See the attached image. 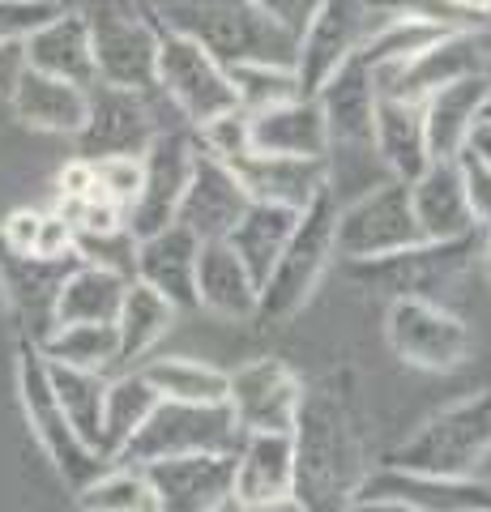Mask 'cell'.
I'll list each match as a JSON object with an SVG mask.
<instances>
[{
    "mask_svg": "<svg viewBox=\"0 0 491 512\" xmlns=\"http://www.w3.org/2000/svg\"><path fill=\"white\" fill-rule=\"evenodd\" d=\"M295 440V500L308 512H351L363 483V448L334 389H308Z\"/></svg>",
    "mask_w": 491,
    "mask_h": 512,
    "instance_id": "obj_1",
    "label": "cell"
},
{
    "mask_svg": "<svg viewBox=\"0 0 491 512\" xmlns=\"http://www.w3.org/2000/svg\"><path fill=\"white\" fill-rule=\"evenodd\" d=\"M158 18L167 30L197 39L227 69H240V64L295 69L299 39L252 0H158Z\"/></svg>",
    "mask_w": 491,
    "mask_h": 512,
    "instance_id": "obj_2",
    "label": "cell"
},
{
    "mask_svg": "<svg viewBox=\"0 0 491 512\" xmlns=\"http://www.w3.org/2000/svg\"><path fill=\"white\" fill-rule=\"evenodd\" d=\"M338 188L329 184L312 205H304L295 218V231L282 248L274 274L261 286V312L265 320H291L295 312L308 308V299L316 295V286L329 274L338 256Z\"/></svg>",
    "mask_w": 491,
    "mask_h": 512,
    "instance_id": "obj_3",
    "label": "cell"
},
{
    "mask_svg": "<svg viewBox=\"0 0 491 512\" xmlns=\"http://www.w3.org/2000/svg\"><path fill=\"white\" fill-rule=\"evenodd\" d=\"M82 13L90 26L94 73H99V82L154 94L163 22L150 13L146 0H86Z\"/></svg>",
    "mask_w": 491,
    "mask_h": 512,
    "instance_id": "obj_4",
    "label": "cell"
},
{
    "mask_svg": "<svg viewBox=\"0 0 491 512\" xmlns=\"http://www.w3.org/2000/svg\"><path fill=\"white\" fill-rule=\"evenodd\" d=\"M13 380H18V402L26 414V427L35 444L43 448V457L52 461L56 478L69 491H82L94 474H99L107 461L94 453V448L77 436L65 406L52 389V376H47V359L39 355V346L18 342V363H13Z\"/></svg>",
    "mask_w": 491,
    "mask_h": 512,
    "instance_id": "obj_5",
    "label": "cell"
},
{
    "mask_svg": "<svg viewBox=\"0 0 491 512\" xmlns=\"http://www.w3.org/2000/svg\"><path fill=\"white\" fill-rule=\"evenodd\" d=\"M491 453V393L462 397L436 410L415 436L385 457V466L419 474H474Z\"/></svg>",
    "mask_w": 491,
    "mask_h": 512,
    "instance_id": "obj_6",
    "label": "cell"
},
{
    "mask_svg": "<svg viewBox=\"0 0 491 512\" xmlns=\"http://www.w3.org/2000/svg\"><path fill=\"white\" fill-rule=\"evenodd\" d=\"M244 444V431L235 414L223 406H197V402H158L141 431L120 448L112 461L120 466H150L167 457H193V453H235Z\"/></svg>",
    "mask_w": 491,
    "mask_h": 512,
    "instance_id": "obj_7",
    "label": "cell"
},
{
    "mask_svg": "<svg viewBox=\"0 0 491 512\" xmlns=\"http://www.w3.org/2000/svg\"><path fill=\"white\" fill-rule=\"evenodd\" d=\"M474 256H479V231L462 239H423V244H410L402 252L346 265L363 286H372L385 299H436L466 274Z\"/></svg>",
    "mask_w": 491,
    "mask_h": 512,
    "instance_id": "obj_8",
    "label": "cell"
},
{
    "mask_svg": "<svg viewBox=\"0 0 491 512\" xmlns=\"http://www.w3.org/2000/svg\"><path fill=\"white\" fill-rule=\"evenodd\" d=\"M154 90L167 94L171 107H176L193 128L240 107L227 64H218L197 39L180 35V30H167V26H163V39H158Z\"/></svg>",
    "mask_w": 491,
    "mask_h": 512,
    "instance_id": "obj_9",
    "label": "cell"
},
{
    "mask_svg": "<svg viewBox=\"0 0 491 512\" xmlns=\"http://www.w3.org/2000/svg\"><path fill=\"white\" fill-rule=\"evenodd\" d=\"M338 256L342 261H372V256L402 252L410 244H423L415 205H410V184L389 180L368 188L351 205H338Z\"/></svg>",
    "mask_w": 491,
    "mask_h": 512,
    "instance_id": "obj_10",
    "label": "cell"
},
{
    "mask_svg": "<svg viewBox=\"0 0 491 512\" xmlns=\"http://www.w3.org/2000/svg\"><path fill=\"white\" fill-rule=\"evenodd\" d=\"M385 342L415 372H453L470 355V325L440 299H389Z\"/></svg>",
    "mask_w": 491,
    "mask_h": 512,
    "instance_id": "obj_11",
    "label": "cell"
},
{
    "mask_svg": "<svg viewBox=\"0 0 491 512\" xmlns=\"http://www.w3.org/2000/svg\"><path fill=\"white\" fill-rule=\"evenodd\" d=\"M77 261L82 256L43 261V256H26L0 244V299H5V312L18 329V342L43 346L56 333V299Z\"/></svg>",
    "mask_w": 491,
    "mask_h": 512,
    "instance_id": "obj_12",
    "label": "cell"
},
{
    "mask_svg": "<svg viewBox=\"0 0 491 512\" xmlns=\"http://www.w3.org/2000/svg\"><path fill=\"white\" fill-rule=\"evenodd\" d=\"M308 384L295 372L287 359H252L244 367H235L227 380V410L235 414V423L248 431H295L299 410H304Z\"/></svg>",
    "mask_w": 491,
    "mask_h": 512,
    "instance_id": "obj_13",
    "label": "cell"
},
{
    "mask_svg": "<svg viewBox=\"0 0 491 512\" xmlns=\"http://www.w3.org/2000/svg\"><path fill=\"white\" fill-rule=\"evenodd\" d=\"M487 52H491V35H483V30H449V35L427 43L415 56H406L398 64H380L376 94L423 103L427 94H436L440 86L457 82V77L483 73Z\"/></svg>",
    "mask_w": 491,
    "mask_h": 512,
    "instance_id": "obj_14",
    "label": "cell"
},
{
    "mask_svg": "<svg viewBox=\"0 0 491 512\" xmlns=\"http://www.w3.org/2000/svg\"><path fill=\"white\" fill-rule=\"evenodd\" d=\"M193 163H197V137L193 133L163 128V133L150 141V150L141 154V188L129 205V231L137 239L176 222L184 188L193 180Z\"/></svg>",
    "mask_w": 491,
    "mask_h": 512,
    "instance_id": "obj_15",
    "label": "cell"
},
{
    "mask_svg": "<svg viewBox=\"0 0 491 512\" xmlns=\"http://www.w3.org/2000/svg\"><path fill=\"white\" fill-rule=\"evenodd\" d=\"M158 133H163V124L154 120L150 94L94 82L90 86L86 124H82V133H77V154L82 158L146 154Z\"/></svg>",
    "mask_w": 491,
    "mask_h": 512,
    "instance_id": "obj_16",
    "label": "cell"
},
{
    "mask_svg": "<svg viewBox=\"0 0 491 512\" xmlns=\"http://www.w3.org/2000/svg\"><path fill=\"white\" fill-rule=\"evenodd\" d=\"M355 500H402L419 512H491V483L474 474H419L398 466H372Z\"/></svg>",
    "mask_w": 491,
    "mask_h": 512,
    "instance_id": "obj_17",
    "label": "cell"
},
{
    "mask_svg": "<svg viewBox=\"0 0 491 512\" xmlns=\"http://www.w3.org/2000/svg\"><path fill=\"white\" fill-rule=\"evenodd\" d=\"M372 30V0H321L312 22L299 35V56H295V77L304 94H316L325 77L363 43Z\"/></svg>",
    "mask_w": 491,
    "mask_h": 512,
    "instance_id": "obj_18",
    "label": "cell"
},
{
    "mask_svg": "<svg viewBox=\"0 0 491 512\" xmlns=\"http://www.w3.org/2000/svg\"><path fill=\"white\" fill-rule=\"evenodd\" d=\"M316 103H321L325 124H329V154L334 150H372L376 69H372V60L363 56V47H355V52L325 77V86L316 90Z\"/></svg>",
    "mask_w": 491,
    "mask_h": 512,
    "instance_id": "obj_19",
    "label": "cell"
},
{
    "mask_svg": "<svg viewBox=\"0 0 491 512\" xmlns=\"http://www.w3.org/2000/svg\"><path fill=\"white\" fill-rule=\"evenodd\" d=\"M154 487V512H214L231 500L235 453H193L141 466Z\"/></svg>",
    "mask_w": 491,
    "mask_h": 512,
    "instance_id": "obj_20",
    "label": "cell"
},
{
    "mask_svg": "<svg viewBox=\"0 0 491 512\" xmlns=\"http://www.w3.org/2000/svg\"><path fill=\"white\" fill-rule=\"evenodd\" d=\"M248 192L240 184V175L231 171V163H223L218 154L197 146V163H193V180L184 188V201L176 210L180 227L193 231L201 244L210 239H227V231L240 222V214L248 210Z\"/></svg>",
    "mask_w": 491,
    "mask_h": 512,
    "instance_id": "obj_21",
    "label": "cell"
},
{
    "mask_svg": "<svg viewBox=\"0 0 491 512\" xmlns=\"http://www.w3.org/2000/svg\"><path fill=\"white\" fill-rule=\"evenodd\" d=\"M231 171L252 201L265 205H287V210H304L321 192L334 184V167L329 158H278V154H257L248 150L231 158Z\"/></svg>",
    "mask_w": 491,
    "mask_h": 512,
    "instance_id": "obj_22",
    "label": "cell"
},
{
    "mask_svg": "<svg viewBox=\"0 0 491 512\" xmlns=\"http://www.w3.org/2000/svg\"><path fill=\"white\" fill-rule=\"evenodd\" d=\"M197 252L201 239L180 222H171V227L137 239L133 278L154 286L176 312H188L197 308Z\"/></svg>",
    "mask_w": 491,
    "mask_h": 512,
    "instance_id": "obj_23",
    "label": "cell"
},
{
    "mask_svg": "<svg viewBox=\"0 0 491 512\" xmlns=\"http://www.w3.org/2000/svg\"><path fill=\"white\" fill-rule=\"evenodd\" d=\"M231 495L248 512L295 495V440L287 431H248L235 448Z\"/></svg>",
    "mask_w": 491,
    "mask_h": 512,
    "instance_id": "obj_24",
    "label": "cell"
},
{
    "mask_svg": "<svg viewBox=\"0 0 491 512\" xmlns=\"http://www.w3.org/2000/svg\"><path fill=\"white\" fill-rule=\"evenodd\" d=\"M248 137L257 154L278 158H329V124L316 94L248 111Z\"/></svg>",
    "mask_w": 491,
    "mask_h": 512,
    "instance_id": "obj_25",
    "label": "cell"
},
{
    "mask_svg": "<svg viewBox=\"0 0 491 512\" xmlns=\"http://www.w3.org/2000/svg\"><path fill=\"white\" fill-rule=\"evenodd\" d=\"M410 205H415L423 239H462L479 231V222L470 214V201H466L457 158H432L410 180Z\"/></svg>",
    "mask_w": 491,
    "mask_h": 512,
    "instance_id": "obj_26",
    "label": "cell"
},
{
    "mask_svg": "<svg viewBox=\"0 0 491 512\" xmlns=\"http://www.w3.org/2000/svg\"><path fill=\"white\" fill-rule=\"evenodd\" d=\"M9 107L26 128L77 137L82 124H86L90 86H73V82H65V77L39 73V69L26 64V73L18 77V86H13V94H9Z\"/></svg>",
    "mask_w": 491,
    "mask_h": 512,
    "instance_id": "obj_27",
    "label": "cell"
},
{
    "mask_svg": "<svg viewBox=\"0 0 491 512\" xmlns=\"http://www.w3.org/2000/svg\"><path fill=\"white\" fill-rule=\"evenodd\" d=\"M491 94V82L483 73L457 77L423 99V128H427V150L432 158H457L470 146V133L479 128V111Z\"/></svg>",
    "mask_w": 491,
    "mask_h": 512,
    "instance_id": "obj_28",
    "label": "cell"
},
{
    "mask_svg": "<svg viewBox=\"0 0 491 512\" xmlns=\"http://www.w3.org/2000/svg\"><path fill=\"white\" fill-rule=\"evenodd\" d=\"M197 308L223 320H252L261 312V286L227 239H210L197 252Z\"/></svg>",
    "mask_w": 491,
    "mask_h": 512,
    "instance_id": "obj_29",
    "label": "cell"
},
{
    "mask_svg": "<svg viewBox=\"0 0 491 512\" xmlns=\"http://www.w3.org/2000/svg\"><path fill=\"white\" fill-rule=\"evenodd\" d=\"M26 64L39 73L65 77L73 86H94V47H90V26L82 9H60L52 22L39 26L26 39Z\"/></svg>",
    "mask_w": 491,
    "mask_h": 512,
    "instance_id": "obj_30",
    "label": "cell"
},
{
    "mask_svg": "<svg viewBox=\"0 0 491 512\" xmlns=\"http://www.w3.org/2000/svg\"><path fill=\"white\" fill-rule=\"evenodd\" d=\"M372 150L389 167L393 180H415L432 163L427 150V128H423V103L376 94V116H372Z\"/></svg>",
    "mask_w": 491,
    "mask_h": 512,
    "instance_id": "obj_31",
    "label": "cell"
},
{
    "mask_svg": "<svg viewBox=\"0 0 491 512\" xmlns=\"http://www.w3.org/2000/svg\"><path fill=\"white\" fill-rule=\"evenodd\" d=\"M133 278L116 274V269L77 261L73 274L60 286L56 299V329L60 325H116L124 291H129Z\"/></svg>",
    "mask_w": 491,
    "mask_h": 512,
    "instance_id": "obj_32",
    "label": "cell"
},
{
    "mask_svg": "<svg viewBox=\"0 0 491 512\" xmlns=\"http://www.w3.org/2000/svg\"><path fill=\"white\" fill-rule=\"evenodd\" d=\"M295 218L299 210H287V205H265V201H248V210L240 214V222L227 231V244L231 252L244 261V269L257 286H265V278L274 274L282 248L295 231Z\"/></svg>",
    "mask_w": 491,
    "mask_h": 512,
    "instance_id": "obj_33",
    "label": "cell"
},
{
    "mask_svg": "<svg viewBox=\"0 0 491 512\" xmlns=\"http://www.w3.org/2000/svg\"><path fill=\"white\" fill-rule=\"evenodd\" d=\"M171 320H176V308L154 291L146 282H129L120 303V316H116V338H120V372L129 367H141L150 359V350L167 338Z\"/></svg>",
    "mask_w": 491,
    "mask_h": 512,
    "instance_id": "obj_34",
    "label": "cell"
},
{
    "mask_svg": "<svg viewBox=\"0 0 491 512\" xmlns=\"http://www.w3.org/2000/svg\"><path fill=\"white\" fill-rule=\"evenodd\" d=\"M163 402L154 384L141 376V367H129L107 380V397H103V440H99V453L103 461H112L124 444H129L141 423L154 414V406Z\"/></svg>",
    "mask_w": 491,
    "mask_h": 512,
    "instance_id": "obj_35",
    "label": "cell"
},
{
    "mask_svg": "<svg viewBox=\"0 0 491 512\" xmlns=\"http://www.w3.org/2000/svg\"><path fill=\"white\" fill-rule=\"evenodd\" d=\"M47 376H52V389L60 397V406H65L73 431L94 448V453H99V440H103V397H107V380H112V376L86 372V367H69V363H52V359H47Z\"/></svg>",
    "mask_w": 491,
    "mask_h": 512,
    "instance_id": "obj_36",
    "label": "cell"
},
{
    "mask_svg": "<svg viewBox=\"0 0 491 512\" xmlns=\"http://www.w3.org/2000/svg\"><path fill=\"white\" fill-rule=\"evenodd\" d=\"M141 376L167 402H197V406H223L227 380H231V372H218V367L197 363V359H146L141 363Z\"/></svg>",
    "mask_w": 491,
    "mask_h": 512,
    "instance_id": "obj_37",
    "label": "cell"
},
{
    "mask_svg": "<svg viewBox=\"0 0 491 512\" xmlns=\"http://www.w3.org/2000/svg\"><path fill=\"white\" fill-rule=\"evenodd\" d=\"M39 355L52 363H69V367L112 376L120 367V338H116V325H60L52 338L39 346Z\"/></svg>",
    "mask_w": 491,
    "mask_h": 512,
    "instance_id": "obj_38",
    "label": "cell"
},
{
    "mask_svg": "<svg viewBox=\"0 0 491 512\" xmlns=\"http://www.w3.org/2000/svg\"><path fill=\"white\" fill-rule=\"evenodd\" d=\"M73 495H77V508L82 512H154V487H150L146 470L120 466V461H107V466Z\"/></svg>",
    "mask_w": 491,
    "mask_h": 512,
    "instance_id": "obj_39",
    "label": "cell"
},
{
    "mask_svg": "<svg viewBox=\"0 0 491 512\" xmlns=\"http://www.w3.org/2000/svg\"><path fill=\"white\" fill-rule=\"evenodd\" d=\"M231 86L244 111H261L304 94L295 69H278V64H240V69H231Z\"/></svg>",
    "mask_w": 491,
    "mask_h": 512,
    "instance_id": "obj_40",
    "label": "cell"
},
{
    "mask_svg": "<svg viewBox=\"0 0 491 512\" xmlns=\"http://www.w3.org/2000/svg\"><path fill=\"white\" fill-rule=\"evenodd\" d=\"M73 248L82 261L116 269V274L133 278V256H137V235L129 227L120 231H103V235H73Z\"/></svg>",
    "mask_w": 491,
    "mask_h": 512,
    "instance_id": "obj_41",
    "label": "cell"
},
{
    "mask_svg": "<svg viewBox=\"0 0 491 512\" xmlns=\"http://www.w3.org/2000/svg\"><path fill=\"white\" fill-rule=\"evenodd\" d=\"M65 9L60 0H0V39L26 43L39 26H47Z\"/></svg>",
    "mask_w": 491,
    "mask_h": 512,
    "instance_id": "obj_42",
    "label": "cell"
},
{
    "mask_svg": "<svg viewBox=\"0 0 491 512\" xmlns=\"http://www.w3.org/2000/svg\"><path fill=\"white\" fill-rule=\"evenodd\" d=\"M94 163V180L99 188L107 192L112 201L124 205V214H129V205L141 188V154H112V158H90Z\"/></svg>",
    "mask_w": 491,
    "mask_h": 512,
    "instance_id": "obj_43",
    "label": "cell"
},
{
    "mask_svg": "<svg viewBox=\"0 0 491 512\" xmlns=\"http://www.w3.org/2000/svg\"><path fill=\"white\" fill-rule=\"evenodd\" d=\"M457 171H462L466 201H470V214L479 222V231L491 227V163L474 146H466L457 154Z\"/></svg>",
    "mask_w": 491,
    "mask_h": 512,
    "instance_id": "obj_44",
    "label": "cell"
},
{
    "mask_svg": "<svg viewBox=\"0 0 491 512\" xmlns=\"http://www.w3.org/2000/svg\"><path fill=\"white\" fill-rule=\"evenodd\" d=\"M39 222H43V210H13L0 222V244L13 248V252H35V239H39Z\"/></svg>",
    "mask_w": 491,
    "mask_h": 512,
    "instance_id": "obj_45",
    "label": "cell"
},
{
    "mask_svg": "<svg viewBox=\"0 0 491 512\" xmlns=\"http://www.w3.org/2000/svg\"><path fill=\"white\" fill-rule=\"evenodd\" d=\"M252 5H257L261 13H269L278 26H287L291 35L299 39V35H304V26L312 22V13H316L321 0H252Z\"/></svg>",
    "mask_w": 491,
    "mask_h": 512,
    "instance_id": "obj_46",
    "label": "cell"
},
{
    "mask_svg": "<svg viewBox=\"0 0 491 512\" xmlns=\"http://www.w3.org/2000/svg\"><path fill=\"white\" fill-rule=\"evenodd\" d=\"M22 73H26V43L0 39V103H9V94Z\"/></svg>",
    "mask_w": 491,
    "mask_h": 512,
    "instance_id": "obj_47",
    "label": "cell"
},
{
    "mask_svg": "<svg viewBox=\"0 0 491 512\" xmlns=\"http://www.w3.org/2000/svg\"><path fill=\"white\" fill-rule=\"evenodd\" d=\"M351 512H419V508H410L402 500H355Z\"/></svg>",
    "mask_w": 491,
    "mask_h": 512,
    "instance_id": "obj_48",
    "label": "cell"
},
{
    "mask_svg": "<svg viewBox=\"0 0 491 512\" xmlns=\"http://www.w3.org/2000/svg\"><path fill=\"white\" fill-rule=\"evenodd\" d=\"M449 5H453V9H462L466 18H474L479 26L487 22V0H449Z\"/></svg>",
    "mask_w": 491,
    "mask_h": 512,
    "instance_id": "obj_49",
    "label": "cell"
},
{
    "mask_svg": "<svg viewBox=\"0 0 491 512\" xmlns=\"http://www.w3.org/2000/svg\"><path fill=\"white\" fill-rule=\"evenodd\" d=\"M470 146L479 150V154L487 158V163H491V128H487V124H479V128L470 133Z\"/></svg>",
    "mask_w": 491,
    "mask_h": 512,
    "instance_id": "obj_50",
    "label": "cell"
},
{
    "mask_svg": "<svg viewBox=\"0 0 491 512\" xmlns=\"http://www.w3.org/2000/svg\"><path fill=\"white\" fill-rule=\"evenodd\" d=\"M257 512H308L304 504H299L295 500V495H291V500H278V504H265V508H257Z\"/></svg>",
    "mask_w": 491,
    "mask_h": 512,
    "instance_id": "obj_51",
    "label": "cell"
},
{
    "mask_svg": "<svg viewBox=\"0 0 491 512\" xmlns=\"http://www.w3.org/2000/svg\"><path fill=\"white\" fill-rule=\"evenodd\" d=\"M479 256H483V265H487V274H491V227L479 231Z\"/></svg>",
    "mask_w": 491,
    "mask_h": 512,
    "instance_id": "obj_52",
    "label": "cell"
},
{
    "mask_svg": "<svg viewBox=\"0 0 491 512\" xmlns=\"http://www.w3.org/2000/svg\"><path fill=\"white\" fill-rule=\"evenodd\" d=\"M214 512H248V508H244V504H240V500H235V495H231V500H223V504H218Z\"/></svg>",
    "mask_w": 491,
    "mask_h": 512,
    "instance_id": "obj_53",
    "label": "cell"
},
{
    "mask_svg": "<svg viewBox=\"0 0 491 512\" xmlns=\"http://www.w3.org/2000/svg\"><path fill=\"white\" fill-rule=\"evenodd\" d=\"M479 124L491 128V94H487V103H483V111H479Z\"/></svg>",
    "mask_w": 491,
    "mask_h": 512,
    "instance_id": "obj_54",
    "label": "cell"
},
{
    "mask_svg": "<svg viewBox=\"0 0 491 512\" xmlns=\"http://www.w3.org/2000/svg\"><path fill=\"white\" fill-rule=\"evenodd\" d=\"M483 77H487V82H491V52H487V64H483Z\"/></svg>",
    "mask_w": 491,
    "mask_h": 512,
    "instance_id": "obj_55",
    "label": "cell"
},
{
    "mask_svg": "<svg viewBox=\"0 0 491 512\" xmlns=\"http://www.w3.org/2000/svg\"><path fill=\"white\" fill-rule=\"evenodd\" d=\"M487 22H491V0H487Z\"/></svg>",
    "mask_w": 491,
    "mask_h": 512,
    "instance_id": "obj_56",
    "label": "cell"
},
{
    "mask_svg": "<svg viewBox=\"0 0 491 512\" xmlns=\"http://www.w3.org/2000/svg\"><path fill=\"white\" fill-rule=\"evenodd\" d=\"M60 5H65V0H60Z\"/></svg>",
    "mask_w": 491,
    "mask_h": 512,
    "instance_id": "obj_57",
    "label": "cell"
}]
</instances>
